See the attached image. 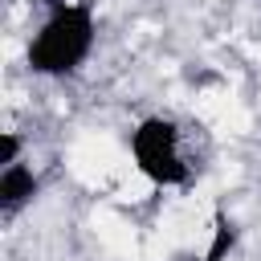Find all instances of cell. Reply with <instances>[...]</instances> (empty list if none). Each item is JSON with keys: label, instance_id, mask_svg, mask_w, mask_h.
<instances>
[{"label": "cell", "instance_id": "obj_4", "mask_svg": "<svg viewBox=\"0 0 261 261\" xmlns=\"http://www.w3.org/2000/svg\"><path fill=\"white\" fill-rule=\"evenodd\" d=\"M232 249H237V228H232V220L216 216V220H212V232H208V245H204L200 253L175 257V261H228Z\"/></svg>", "mask_w": 261, "mask_h": 261}, {"label": "cell", "instance_id": "obj_6", "mask_svg": "<svg viewBox=\"0 0 261 261\" xmlns=\"http://www.w3.org/2000/svg\"><path fill=\"white\" fill-rule=\"evenodd\" d=\"M8 4H45V0H8Z\"/></svg>", "mask_w": 261, "mask_h": 261}, {"label": "cell", "instance_id": "obj_1", "mask_svg": "<svg viewBox=\"0 0 261 261\" xmlns=\"http://www.w3.org/2000/svg\"><path fill=\"white\" fill-rule=\"evenodd\" d=\"M98 49V8L90 0H53L24 41V69L41 82L77 77Z\"/></svg>", "mask_w": 261, "mask_h": 261}, {"label": "cell", "instance_id": "obj_3", "mask_svg": "<svg viewBox=\"0 0 261 261\" xmlns=\"http://www.w3.org/2000/svg\"><path fill=\"white\" fill-rule=\"evenodd\" d=\"M41 171L33 167V159H16L0 167V216L16 220L24 208H33V200L41 196Z\"/></svg>", "mask_w": 261, "mask_h": 261}, {"label": "cell", "instance_id": "obj_2", "mask_svg": "<svg viewBox=\"0 0 261 261\" xmlns=\"http://www.w3.org/2000/svg\"><path fill=\"white\" fill-rule=\"evenodd\" d=\"M126 155L143 184L159 192H184L196 179V163L188 151V130L175 114H143L126 130Z\"/></svg>", "mask_w": 261, "mask_h": 261}, {"label": "cell", "instance_id": "obj_5", "mask_svg": "<svg viewBox=\"0 0 261 261\" xmlns=\"http://www.w3.org/2000/svg\"><path fill=\"white\" fill-rule=\"evenodd\" d=\"M24 159V135L20 130H0V167Z\"/></svg>", "mask_w": 261, "mask_h": 261}]
</instances>
